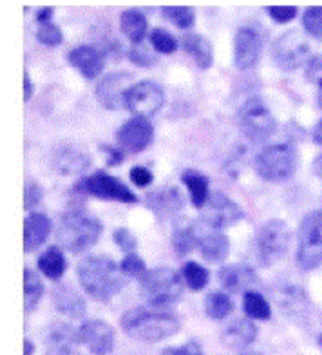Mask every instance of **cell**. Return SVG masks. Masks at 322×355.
Instances as JSON below:
<instances>
[{"label":"cell","instance_id":"f907efd6","mask_svg":"<svg viewBox=\"0 0 322 355\" xmlns=\"http://www.w3.org/2000/svg\"><path fill=\"white\" fill-rule=\"evenodd\" d=\"M31 96H33V84H31L28 73H24V100L28 102Z\"/></svg>","mask_w":322,"mask_h":355},{"label":"cell","instance_id":"6da1fadb","mask_svg":"<svg viewBox=\"0 0 322 355\" xmlns=\"http://www.w3.org/2000/svg\"><path fill=\"white\" fill-rule=\"evenodd\" d=\"M80 285L91 297L98 301L111 300L125 285L122 268L105 256H89L78 265Z\"/></svg>","mask_w":322,"mask_h":355},{"label":"cell","instance_id":"9c48e42d","mask_svg":"<svg viewBox=\"0 0 322 355\" xmlns=\"http://www.w3.org/2000/svg\"><path fill=\"white\" fill-rule=\"evenodd\" d=\"M73 191L78 192L80 196L93 194V196L102 198V200H116L123 201V203H136L138 201L134 192L127 187L125 183L111 176V174L103 173V171H96L89 178H82Z\"/></svg>","mask_w":322,"mask_h":355},{"label":"cell","instance_id":"c3c4849f","mask_svg":"<svg viewBox=\"0 0 322 355\" xmlns=\"http://www.w3.org/2000/svg\"><path fill=\"white\" fill-rule=\"evenodd\" d=\"M103 150H107V165L109 167H114V165L122 164L125 159V155H123V149H116V147H111V145H102Z\"/></svg>","mask_w":322,"mask_h":355},{"label":"cell","instance_id":"603a6c76","mask_svg":"<svg viewBox=\"0 0 322 355\" xmlns=\"http://www.w3.org/2000/svg\"><path fill=\"white\" fill-rule=\"evenodd\" d=\"M51 232V220L42 212H31L24 220V241L26 252H33L44 243Z\"/></svg>","mask_w":322,"mask_h":355},{"label":"cell","instance_id":"d590c367","mask_svg":"<svg viewBox=\"0 0 322 355\" xmlns=\"http://www.w3.org/2000/svg\"><path fill=\"white\" fill-rule=\"evenodd\" d=\"M150 44H152L156 53H167V55H172L179 46L176 37L163 28H156L150 31Z\"/></svg>","mask_w":322,"mask_h":355},{"label":"cell","instance_id":"bcb514c9","mask_svg":"<svg viewBox=\"0 0 322 355\" xmlns=\"http://www.w3.org/2000/svg\"><path fill=\"white\" fill-rule=\"evenodd\" d=\"M161 355H203L199 343L188 341L183 346H172V348H165Z\"/></svg>","mask_w":322,"mask_h":355},{"label":"cell","instance_id":"30bf717a","mask_svg":"<svg viewBox=\"0 0 322 355\" xmlns=\"http://www.w3.org/2000/svg\"><path fill=\"white\" fill-rule=\"evenodd\" d=\"M310 44L301 31L289 29L271 46V56L280 69L294 71L301 67L304 62H310Z\"/></svg>","mask_w":322,"mask_h":355},{"label":"cell","instance_id":"cb8c5ba5","mask_svg":"<svg viewBox=\"0 0 322 355\" xmlns=\"http://www.w3.org/2000/svg\"><path fill=\"white\" fill-rule=\"evenodd\" d=\"M257 337V327L250 319H235L224 328L223 343L232 350H243Z\"/></svg>","mask_w":322,"mask_h":355},{"label":"cell","instance_id":"db71d44e","mask_svg":"<svg viewBox=\"0 0 322 355\" xmlns=\"http://www.w3.org/2000/svg\"><path fill=\"white\" fill-rule=\"evenodd\" d=\"M239 355H261V354H256V352H244V354H239Z\"/></svg>","mask_w":322,"mask_h":355},{"label":"cell","instance_id":"8992f818","mask_svg":"<svg viewBox=\"0 0 322 355\" xmlns=\"http://www.w3.org/2000/svg\"><path fill=\"white\" fill-rule=\"evenodd\" d=\"M238 125L248 140L262 141L276 131V118L259 96H250L239 107Z\"/></svg>","mask_w":322,"mask_h":355},{"label":"cell","instance_id":"3957f363","mask_svg":"<svg viewBox=\"0 0 322 355\" xmlns=\"http://www.w3.org/2000/svg\"><path fill=\"white\" fill-rule=\"evenodd\" d=\"M100 234H102V223L98 218H94L82 209L66 212L56 227V238L62 247H66V250L75 254L84 252L91 245L96 243Z\"/></svg>","mask_w":322,"mask_h":355},{"label":"cell","instance_id":"d6a6232c","mask_svg":"<svg viewBox=\"0 0 322 355\" xmlns=\"http://www.w3.org/2000/svg\"><path fill=\"white\" fill-rule=\"evenodd\" d=\"M181 274L188 288L194 290V292H201L206 286V283H208V270L196 261L185 263L181 268Z\"/></svg>","mask_w":322,"mask_h":355},{"label":"cell","instance_id":"816d5d0a","mask_svg":"<svg viewBox=\"0 0 322 355\" xmlns=\"http://www.w3.org/2000/svg\"><path fill=\"white\" fill-rule=\"evenodd\" d=\"M313 140L317 141L319 145H322V120L315 125V129H313Z\"/></svg>","mask_w":322,"mask_h":355},{"label":"cell","instance_id":"d6986e66","mask_svg":"<svg viewBox=\"0 0 322 355\" xmlns=\"http://www.w3.org/2000/svg\"><path fill=\"white\" fill-rule=\"evenodd\" d=\"M78 330H73L66 322H55L46 336V355H76Z\"/></svg>","mask_w":322,"mask_h":355},{"label":"cell","instance_id":"52a82bcc","mask_svg":"<svg viewBox=\"0 0 322 355\" xmlns=\"http://www.w3.org/2000/svg\"><path fill=\"white\" fill-rule=\"evenodd\" d=\"M297 263L303 270H313L322 263V211L308 212L301 221Z\"/></svg>","mask_w":322,"mask_h":355},{"label":"cell","instance_id":"5b68a950","mask_svg":"<svg viewBox=\"0 0 322 355\" xmlns=\"http://www.w3.org/2000/svg\"><path fill=\"white\" fill-rule=\"evenodd\" d=\"M256 171L268 182L286 180L297 171V153L288 144L268 145L256 156Z\"/></svg>","mask_w":322,"mask_h":355},{"label":"cell","instance_id":"7bdbcfd3","mask_svg":"<svg viewBox=\"0 0 322 355\" xmlns=\"http://www.w3.org/2000/svg\"><path fill=\"white\" fill-rule=\"evenodd\" d=\"M268 15L276 22H288V20L295 19L297 17V8L295 6H268Z\"/></svg>","mask_w":322,"mask_h":355},{"label":"cell","instance_id":"7a4b0ae2","mask_svg":"<svg viewBox=\"0 0 322 355\" xmlns=\"http://www.w3.org/2000/svg\"><path fill=\"white\" fill-rule=\"evenodd\" d=\"M122 327L134 339L156 343L179 332L181 321L174 313L161 310H149L143 306L127 310L122 315Z\"/></svg>","mask_w":322,"mask_h":355},{"label":"cell","instance_id":"e575fe53","mask_svg":"<svg viewBox=\"0 0 322 355\" xmlns=\"http://www.w3.org/2000/svg\"><path fill=\"white\" fill-rule=\"evenodd\" d=\"M304 292L301 288H280V292H276V301L280 309H285L289 312H299L301 304L304 303Z\"/></svg>","mask_w":322,"mask_h":355},{"label":"cell","instance_id":"1f68e13d","mask_svg":"<svg viewBox=\"0 0 322 355\" xmlns=\"http://www.w3.org/2000/svg\"><path fill=\"white\" fill-rule=\"evenodd\" d=\"M205 309L206 313H208V318L215 319V321H221L226 315H230V312L233 310V303L224 292H212V294L206 295Z\"/></svg>","mask_w":322,"mask_h":355},{"label":"cell","instance_id":"f35d334b","mask_svg":"<svg viewBox=\"0 0 322 355\" xmlns=\"http://www.w3.org/2000/svg\"><path fill=\"white\" fill-rule=\"evenodd\" d=\"M127 55H129L131 62H134V64H138V66H141V67H152L156 62H158V56H156V53L152 51V49H149L147 46H143L141 42L132 44V46L129 47Z\"/></svg>","mask_w":322,"mask_h":355},{"label":"cell","instance_id":"277c9868","mask_svg":"<svg viewBox=\"0 0 322 355\" xmlns=\"http://www.w3.org/2000/svg\"><path fill=\"white\" fill-rule=\"evenodd\" d=\"M141 295L152 306H168L178 303L183 295L181 277L172 268L158 266L141 277Z\"/></svg>","mask_w":322,"mask_h":355},{"label":"cell","instance_id":"e0dca14e","mask_svg":"<svg viewBox=\"0 0 322 355\" xmlns=\"http://www.w3.org/2000/svg\"><path fill=\"white\" fill-rule=\"evenodd\" d=\"M233 46H235V66L239 69H250L259 60V55H261L262 49V38L261 35L257 33L256 28L243 26L235 33Z\"/></svg>","mask_w":322,"mask_h":355},{"label":"cell","instance_id":"484cf974","mask_svg":"<svg viewBox=\"0 0 322 355\" xmlns=\"http://www.w3.org/2000/svg\"><path fill=\"white\" fill-rule=\"evenodd\" d=\"M183 49L197 62L201 69L212 66V44L201 35H185L181 40Z\"/></svg>","mask_w":322,"mask_h":355},{"label":"cell","instance_id":"f6af8a7d","mask_svg":"<svg viewBox=\"0 0 322 355\" xmlns=\"http://www.w3.org/2000/svg\"><path fill=\"white\" fill-rule=\"evenodd\" d=\"M42 200V189L40 185L35 182H29L26 185V196H24V207H26V211H31L33 207H37Z\"/></svg>","mask_w":322,"mask_h":355},{"label":"cell","instance_id":"b9f144b4","mask_svg":"<svg viewBox=\"0 0 322 355\" xmlns=\"http://www.w3.org/2000/svg\"><path fill=\"white\" fill-rule=\"evenodd\" d=\"M112 238H114L116 245L120 248H122L123 252L132 254L136 250V247H138V239H136L134 234H132L129 229H125V227L114 230V234H112Z\"/></svg>","mask_w":322,"mask_h":355},{"label":"cell","instance_id":"60d3db41","mask_svg":"<svg viewBox=\"0 0 322 355\" xmlns=\"http://www.w3.org/2000/svg\"><path fill=\"white\" fill-rule=\"evenodd\" d=\"M38 42L44 44V46L55 47L62 42V31L58 26H55L53 22L40 24V28L37 31Z\"/></svg>","mask_w":322,"mask_h":355},{"label":"cell","instance_id":"4dcf8cb0","mask_svg":"<svg viewBox=\"0 0 322 355\" xmlns=\"http://www.w3.org/2000/svg\"><path fill=\"white\" fill-rule=\"evenodd\" d=\"M243 310L250 319H257V321H268L271 318L270 303L262 294L250 290L243 297Z\"/></svg>","mask_w":322,"mask_h":355},{"label":"cell","instance_id":"f1b7e54d","mask_svg":"<svg viewBox=\"0 0 322 355\" xmlns=\"http://www.w3.org/2000/svg\"><path fill=\"white\" fill-rule=\"evenodd\" d=\"M55 167L60 171L62 174H76L80 171L89 167V158L85 153H80L76 149L66 147L60 153H56L55 156Z\"/></svg>","mask_w":322,"mask_h":355},{"label":"cell","instance_id":"83f0119b","mask_svg":"<svg viewBox=\"0 0 322 355\" xmlns=\"http://www.w3.org/2000/svg\"><path fill=\"white\" fill-rule=\"evenodd\" d=\"M120 28L127 38H131L132 44H140L147 33V19L138 10H125L120 15Z\"/></svg>","mask_w":322,"mask_h":355},{"label":"cell","instance_id":"d4e9b609","mask_svg":"<svg viewBox=\"0 0 322 355\" xmlns=\"http://www.w3.org/2000/svg\"><path fill=\"white\" fill-rule=\"evenodd\" d=\"M183 183L187 185L188 192H190V200L194 203V207L197 209H203L208 200V178L205 174H201L199 171H194V168H187L185 173L181 174Z\"/></svg>","mask_w":322,"mask_h":355},{"label":"cell","instance_id":"4fadbf2b","mask_svg":"<svg viewBox=\"0 0 322 355\" xmlns=\"http://www.w3.org/2000/svg\"><path fill=\"white\" fill-rule=\"evenodd\" d=\"M132 80H134V75L131 71L111 73V75L100 80L98 85H96V98L103 107L112 109V111L125 107L127 91L136 84Z\"/></svg>","mask_w":322,"mask_h":355},{"label":"cell","instance_id":"ffe728a7","mask_svg":"<svg viewBox=\"0 0 322 355\" xmlns=\"http://www.w3.org/2000/svg\"><path fill=\"white\" fill-rule=\"evenodd\" d=\"M221 285L229 292H250L259 286V277L248 265H226L220 270Z\"/></svg>","mask_w":322,"mask_h":355},{"label":"cell","instance_id":"44dd1931","mask_svg":"<svg viewBox=\"0 0 322 355\" xmlns=\"http://www.w3.org/2000/svg\"><path fill=\"white\" fill-rule=\"evenodd\" d=\"M69 62L85 78H96L102 73L105 56L94 46H80L69 53Z\"/></svg>","mask_w":322,"mask_h":355},{"label":"cell","instance_id":"8fae6325","mask_svg":"<svg viewBox=\"0 0 322 355\" xmlns=\"http://www.w3.org/2000/svg\"><path fill=\"white\" fill-rule=\"evenodd\" d=\"M163 89L152 80L136 82L125 94V109L134 116H152L163 105Z\"/></svg>","mask_w":322,"mask_h":355},{"label":"cell","instance_id":"7c38bea8","mask_svg":"<svg viewBox=\"0 0 322 355\" xmlns=\"http://www.w3.org/2000/svg\"><path fill=\"white\" fill-rule=\"evenodd\" d=\"M190 230L196 239V247L208 261H223L229 256L230 241L217 227L211 225L203 218L190 225Z\"/></svg>","mask_w":322,"mask_h":355},{"label":"cell","instance_id":"9a60e30c","mask_svg":"<svg viewBox=\"0 0 322 355\" xmlns=\"http://www.w3.org/2000/svg\"><path fill=\"white\" fill-rule=\"evenodd\" d=\"M78 341L93 355H107L114 348V330L102 319H91L78 328Z\"/></svg>","mask_w":322,"mask_h":355},{"label":"cell","instance_id":"74e56055","mask_svg":"<svg viewBox=\"0 0 322 355\" xmlns=\"http://www.w3.org/2000/svg\"><path fill=\"white\" fill-rule=\"evenodd\" d=\"M303 28L310 37L322 38V6H313L304 11Z\"/></svg>","mask_w":322,"mask_h":355},{"label":"cell","instance_id":"ee69618b","mask_svg":"<svg viewBox=\"0 0 322 355\" xmlns=\"http://www.w3.org/2000/svg\"><path fill=\"white\" fill-rule=\"evenodd\" d=\"M306 78L312 84L319 85V89H322V55L310 58L308 66H306Z\"/></svg>","mask_w":322,"mask_h":355},{"label":"cell","instance_id":"11a10c76","mask_svg":"<svg viewBox=\"0 0 322 355\" xmlns=\"http://www.w3.org/2000/svg\"><path fill=\"white\" fill-rule=\"evenodd\" d=\"M319 345H321V346H322V336H321V337H319Z\"/></svg>","mask_w":322,"mask_h":355},{"label":"cell","instance_id":"ba28073f","mask_svg":"<svg viewBox=\"0 0 322 355\" xmlns=\"http://www.w3.org/2000/svg\"><path fill=\"white\" fill-rule=\"evenodd\" d=\"M292 241L288 225L280 220H270L262 225L256 239L257 257L261 265L271 266L286 256Z\"/></svg>","mask_w":322,"mask_h":355},{"label":"cell","instance_id":"f546056e","mask_svg":"<svg viewBox=\"0 0 322 355\" xmlns=\"http://www.w3.org/2000/svg\"><path fill=\"white\" fill-rule=\"evenodd\" d=\"M44 294V283L38 277V274L31 268L24 270V306L28 312H33L37 309L38 301Z\"/></svg>","mask_w":322,"mask_h":355},{"label":"cell","instance_id":"5bb4252c","mask_svg":"<svg viewBox=\"0 0 322 355\" xmlns=\"http://www.w3.org/2000/svg\"><path fill=\"white\" fill-rule=\"evenodd\" d=\"M243 209L223 192H212L205 207H203V220L217 227V229H223V227H229L235 221L243 220Z\"/></svg>","mask_w":322,"mask_h":355},{"label":"cell","instance_id":"4316f807","mask_svg":"<svg viewBox=\"0 0 322 355\" xmlns=\"http://www.w3.org/2000/svg\"><path fill=\"white\" fill-rule=\"evenodd\" d=\"M38 268L44 276L49 279H60L64 272L67 270V259L62 252V248L49 247L44 254L38 257Z\"/></svg>","mask_w":322,"mask_h":355},{"label":"cell","instance_id":"ab89813d","mask_svg":"<svg viewBox=\"0 0 322 355\" xmlns=\"http://www.w3.org/2000/svg\"><path fill=\"white\" fill-rule=\"evenodd\" d=\"M120 268H122L123 274H127V276L131 277H145V274L149 272L143 259L134 252L127 254V256L123 257L122 263H120Z\"/></svg>","mask_w":322,"mask_h":355},{"label":"cell","instance_id":"2e32d148","mask_svg":"<svg viewBox=\"0 0 322 355\" xmlns=\"http://www.w3.org/2000/svg\"><path fill=\"white\" fill-rule=\"evenodd\" d=\"M120 147L129 153H140L147 149L154 138V127L143 116H132L116 132Z\"/></svg>","mask_w":322,"mask_h":355},{"label":"cell","instance_id":"836d02e7","mask_svg":"<svg viewBox=\"0 0 322 355\" xmlns=\"http://www.w3.org/2000/svg\"><path fill=\"white\" fill-rule=\"evenodd\" d=\"M161 13L181 29H188L196 22V13L188 6H165L161 8Z\"/></svg>","mask_w":322,"mask_h":355},{"label":"cell","instance_id":"7dc6e473","mask_svg":"<svg viewBox=\"0 0 322 355\" xmlns=\"http://www.w3.org/2000/svg\"><path fill=\"white\" fill-rule=\"evenodd\" d=\"M131 180L138 187H145V185H149L152 182V173L147 167H132Z\"/></svg>","mask_w":322,"mask_h":355},{"label":"cell","instance_id":"681fc988","mask_svg":"<svg viewBox=\"0 0 322 355\" xmlns=\"http://www.w3.org/2000/svg\"><path fill=\"white\" fill-rule=\"evenodd\" d=\"M51 17H53V8L46 6L42 10L37 11V22L38 24H46V22H51Z\"/></svg>","mask_w":322,"mask_h":355},{"label":"cell","instance_id":"8d00e7d4","mask_svg":"<svg viewBox=\"0 0 322 355\" xmlns=\"http://www.w3.org/2000/svg\"><path fill=\"white\" fill-rule=\"evenodd\" d=\"M172 247L179 257L187 256L192 248L196 247V239L192 234L190 227H178L172 234Z\"/></svg>","mask_w":322,"mask_h":355},{"label":"cell","instance_id":"ac0fdd59","mask_svg":"<svg viewBox=\"0 0 322 355\" xmlns=\"http://www.w3.org/2000/svg\"><path fill=\"white\" fill-rule=\"evenodd\" d=\"M145 203L159 220H172L185 207V200L178 187H159L149 192Z\"/></svg>","mask_w":322,"mask_h":355},{"label":"cell","instance_id":"7402d4cb","mask_svg":"<svg viewBox=\"0 0 322 355\" xmlns=\"http://www.w3.org/2000/svg\"><path fill=\"white\" fill-rule=\"evenodd\" d=\"M53 303H55L58 312L66 313V315L73 319L84 318L85 310H87L84 297L73 286L67 285V283L55 286V290H53Z\"/></svg>","mask_w":322,"mask_h":355},{"label":"cell","instance_id":"f5cc1de1","mask_svg":"<svg viewBox=\"0 0 322 355\" xmlns=\"http://www.w3.org/2000/svg\"><path fill=\"white\" fill-rule=\"evenodd\" d=\"M24 348H26V352H24V355H33L35 346H33V343L29 341V339H26V341H24Z\"/></svg>","mask_w":322,"mask_h":355}]
</instances>
